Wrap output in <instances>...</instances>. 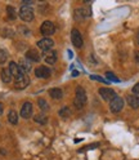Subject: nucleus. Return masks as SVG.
<instances>
[{"mask_svg":"<svg viewBox=\"0 0 139 160\" xmlns=\"http://www.w3.org/2000/svg\"><path fill=\"white\" fill-rule=\"evenodd\" d=\"M28 84H30V79L26 74H22L21 76L16 78V80H14V88L16 89H25L26 87H28Z\"/></svg>","mask_w":139,"mask_h":160,"instance_id":"obj_6","label":"nucleus"},{"mask_svg":"<svg viewBox=\"0 0 139 160\" xmlns=\"http://www.w3.org/2000/svg\"><path fill=\"white\" fill-rule=\"evenodd\" d=\"M122 107H124V99L118 96L110 102V108H111L112 112H120L122 110Z\"/></svg>","mask_w":139,"mask_h":160,"instance_id":"obj_7","label":"nucleus"},{"mask_svg":"<svg viewBox=\"0 0 139 160\" xmlns=\"http://www.w3.org/2000/svg\"><path fill=\"white\" fill-rule=\"evenodd\" d=\"M3 111H4V106H3V103H0V116L3 115Z\"/></svg>","mask_w":139,"mask_h":160,"instance_id":"obj_28","label":"nucleus"},{"mask_svg":"<svg viewBox=\"0 0 139 160\" xmlns=\"http://www.w3.org/2000/svg\"><path fill=\"white\" fill-rule=\"evenodd\" d=\"M98 93H99V96H101V97L104 99V101H108V102H111L112 99H115V98L117 97V94H116V92L113 91V89H111V88H106V87L99 88Z\"/></svg>","mask_w":139,"mask_h":160,"instance_id":"obj_3","label":"nucleus"},{"mask_svg":"<svg viewBox=\"0 0 139 160\" xmlns=\"http://www.w3.org/2000/svg\"><path fill=\"white\" fill-rule=\"evenodd\" d=\"M135 61L139 63V52H135Z\"/></svg>","mask_w":139,"mask_h":160,"instance_id":"obj_29","label":"nucleus"},{"mask_svg":"<svg viewBox=\"0 0 139 160\" xmlns=\"http://www.w3.org/2000/svg\"><path fill=\"white\" fill-rule=\"evenodd\" d=\"M53 45H54V42L52 39H49V38H44V39H41V40H39L37 42V47L40 49H43V51H45V52L50 51V49L53 48Z\"/></svg>","mask_w":139,"mask_h":160,"instance_id":"obj_8","label":"nucleus"},{"mask_svg":"<svg viewBox=\"0 0 139 160\" xmlns=\"http://www.w3.org/2000/svg\"><path fill=\"white\" fill-rule=\"evenodd\" d=\"M9 71H11V74H12V76L16 79V78H18V76H21L22 75V72H21V68H19V66L16 63V62H11L9 63Z\"/></svg>","mask_w":139,"mask_h":160,"instance_id":"obj_14","label":"nucleus"},{"mask_svg":"<svg viewBox=\"0 0 139 160\" xmlns=\"http://www.w3.org/2000/svg\"><path fill=\"white\" fill-rule=\"evenodd\" d=\"M90 79H92V80H97V82H99V83H103V84H108V83H110L107 79H103V78H101V76H97V75H92V76H90Z\"/></svg>","mask_w":139,"mask_h":160,"instance_id":"obj_26","label":"nucleus"},{"mask_svg":"<svg viewBox=\"0 0 139 160\" xmlns=\"http://www.w3.org/2000/svg\"><path fill=\"white\" fill-rule=\"evenodd\" d=\"M8 120H9V123L13 124V125H16V124L18 123V114L14 111V110H11V111H9V114H8Z\"/></svg>","mask_w":139,"mask_h":160,"instance_id":"obj_18","label":"nucleus"},{"mask_svg":"<svg viewBox=\"0 0 139 160\" xmlns=\"http://www.w3.org/2000/svg\"><path fill=\"white\" fill-rule=\"evenodd\" d=\"M77 75H79V71H74L72 72V76H77Z\"/></svg>","mask_w":139,"mask_h":160,"instance_id":"obj_30","label":"nucleus"},{"mask_svg":"<svg viewBox=\"0 0 139 160\" xmlns=\"http://www.w3.org/2000/svg\"><path fill=\"white\" fill-rule=\"evenodd\" d=\"M7 58H8L7 51H4V49H0V63H4L7 61Z\"/></svg>","mask_w":139,"mask_h":160,"instance_id":"obj_25","label":"nucleus"},{"mask_svg":"<svg viewBox=\"0 0 139 160\" xmlns=\"http://www.w3.org/2000/svg\"><path fill=\"white\" fill-rule=\"evenodd\" d=\"M75 19H77V21H81V19H85L86 17L90 16V12H89V9L86 8H77L75 9Z\"/></svg>","mask_w":139,"mask_h":160,"instance_id":"obj_11","label":"nucleus"},{"mask_svg":"<svg viewBox=\"0 0 139 160\" xmlns=\"http://www.w3.org/2000/svg\"><path fill=\"white\" fill-rule=\"evenodd\" d=\"M7 13H8V17H9V19H14V18L17 17L16 9H14L13 7H11V5H8V7H7Z\"/></svg>","mask_w":139,"mask_h":160,"instance_id":"obj_22","label":"nucleus"},{"mask_svg":"<svg viewBox=\"0 0 139 160\" xmlns=\"http://www.w3.org/2000/svg\"><path fill=\"white\" fill-rule=\"evenodd\" d=\"M106 78H107L108 82H115V83H118V82H120V79H118L113 72H110V71L106 72Z\"/></svg>","mask_w":139,"mask_h":160,"instance_id":"obj_23","label":"nucleus"},{"mask_svg":"<svg viewBox=\"0 0 139 160\" xmlns=\"http://www.w3.org/2000/svg\"><path fill=\"white\" fill-rule=\"evenodd\" d=\"M133 94H135V96H138V94H139V83H138V84H135V85L133 87Z\"/></svg>","mask_w":139,"mask_h":160,"instance_id":"obj_27","label":"nucleus"},{"mask_svg":"<svg viewBox=\"0 0 139 160\" xmlns=\"http://www.w3.org/2000/svg\"><path fill=\"white\" fill-rule=\"evenodd\" d=\"M59 115H61L62 118H70L71 116V110H70L68 107H63V108H61L59 110Z\"/></svg>","mask_w":139,"mask_h":160,"instance_id":"obj_24","label":"nucleus"},{"mask_svg":"<svg viewBox=\"0 0 139 160\" xmlns=\"http://www.w3.org/2000/svg\"><path fill=\"white\" fill-rule=\"evenodd\" d=\"M71 42L76 48H81L83 44H84L83 36H81L80 31H79L77 28H72V31H71Z\"/></svg>","mask_w":139,"mask_h":160,"instance_id":"obj_5","label":"nucleus"},{"mask_svg":"<svg viewBox=\"0 0 139 160\" xmlns=\"http://www.w3.org/2000/svg\"><path fill=\"white\" fill-rule=\"evenodd\" d=\"M32 115V103L31 102H25L21 108V116L23 119H30Z\"/></svg>","mask_w":139,"mask_h":160,"instance_id":"obj_10","label":"nucleus"},{"mask_svg":"<svg viewBox=\"0 0 139 160\" xmlns=\"http://www.w3.org/2000/svg\"><path fill=\"white\" fill-rule=\"evenodd\" d=\"M34 120H35L36 123L41 124V125H45V124L48 123V118H46V115H44V114H39V115H36V116L34 118Z\"/></svg>","mask_w":139,"mask_h":160,"instance_id":"obj_19","label":"nucleus"},{"mask_svg":"<svg viewBox=\"0 0 139 160\" xmlns=\"http://www.w3.org/2000/svg\"><path fill=\"white\" fill-rule=\"evenodd\" d=\"M37 105H39V107L43 110V111H46V110H49V105H48V102L45 101L44 98H39L37 99Z\"/></svg>","mask_w":139,"mask_h":160,"instance_id":"obj_21","label":"nucleus"},{"mask_svg":"<svg viewBox=\"0 0 139 160\" xmlns=\"http://www.w3.org/2000/svg\"><path fill=\"white\" fill-rule=\"evenodd\" d=\"M137 40H138V44H139V31L137 32Z\"/></svg>","mask_w":139,"mask_h":160,"instance_id":"obj_31","label":"nucleus"},{"mask_svg":"<svg viewBox=\"0 0 139 160\" xmlns=\"http://www.w3.org/2000/svg\"><path fill=\"white\" fill-rule=\"evenodd\" d=\"M86 102V93H85V89L83 87H77L76 88V97H75V106L77 108H83L84 105Z\"/></svg>","mask_w":139,"mask_h":160,"instance_id":"obj_1","label":"nucleus"},{"mask_svg":"<svg viewBox=\"0 0 139 160\" xmlns=\"http://www.w3.org/2000/svg\"><path fill=\"white\" fill-rule=\"evenodd\" d=\"M40 32L44 35V36H50V35H53L54 32H55V26H54V23L53 22H50V21H44L43 22V25H41V27H40Z\"/></svg>","mask_w":139,"mask_h":160,"instance_id":"obj_4","label":"nucleus"},{"mask_svg":"<svg viewBox=\"0 0 139 160\" xmlns=\"http://www.w3.org/2000/svg\"><path fill=\"white\" fill-rule=\"evenodd\" d=\"M57 61V52L55 51H48L45 54V62L48 65H54Z\"/></svg>","mask_w":139,"mask_h":160,"instance_id":"obj_16","label":"nucleus"},{"mask_svg":"<svg viewBox=\"0 0 139 160\" xmlns=\"http://www.w3.org/2000/svg\"><path fill=\"white\" fill-rule=\"evenodd\" d=\"M126 101H127V105L130 106L132 108H134V110L139 108V97H138V96H135V94H129V96L126 97Z\"/></svg>","mask_w":139,"mask_h":160,"instance_id":"obj_12","label":"nucleus"},{"mask_svg":"<svg viewBox=\"0 0 139 160\" xmlns=\"http://www.w3.org/2000/svg\"><path fill=\"white\" fill-rule=\"evenodd\" d=\"M19 17L23 22H31L34 19V9L30 5H22L19 9Z\"/></svg>","mask_w":139,"mask_h":160,"instance_id":"obj_2","label":"nucleus"},{"mask_svg":"<svg viewBox=\"0 0 139 160\" xmlns=\"http://www.w3.org/2000/svg\"><path fill=\"white\" fill-rule=\"evenodd\" d=\"M49 94H50V97L53 99H61L63 97L62 89H59V88H52V89H49Z\"/></svg>","mask_w":139,"mask_h":160,"instance_id":"obj_17","label":"nucleus"},{"mask_svg":"<svg viewBox=\"0 0 139 160\" xmlns=\"http://www.w3.org/2000/svg\"><path fill=\"white\" fill-rule=\"evenodd\" d=\"M35 75H36V78L46 79V78L50 76V70H49L46 66H37L35 68Z\"/></svg>","mask_w":139,"mask_h":160,"instance_id":"obj_9","label":"nucleus"},{"mask_svg":"<svg viewBox=\"0 0 139 160\" xmlns=\"http://www.w3.org/2000/svg\"><path fill=\"white\" fill-rule=\"evenodd\" d=\"M0 76H2V80H3V83L8 84V83H11L12 82V74L11 71H9V68H3L2 71H0Z\"/></svg>","mask_w":139,"mask_h":160,"instance_id":"obj_15","label":"nucleus"},{"mask_svg":"<svg viewBox=\"0 0 139 160\" xmlns=\"http://www.w3.org/2000/svg\"><path fill=\"white\" fill-rule=\"evenodd\" d=\"M19 68H21L22 74H26V72H28L30 70H31V65H30L28 62H26V61H22L21 65H19Z\"/></svg>","mask_w":139,"mask_h":160,"instance_id":"obj_20","label":"nucleus"},{"mask_svg":"<svg viewBox=\"0 0 139 160\" xmlns=\"http://www.w3.org/2000/svg\"><path fill=\"white\" fill-rule=\"evenodd\" d=\"M26 58L31 62H39L40 61V54L37 53L36 49H28L26 53Z\"/></svg>","mask_w":139,"mask_h":160,"instance_id":"obj_13","label":"nucleus"}]
</instances>
